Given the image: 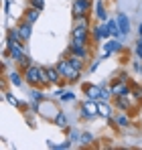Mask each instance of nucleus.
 <instances>
[{"mask_svg": "<svg viewBox=\"0 0 142 150\" xmlns=\"http://www.w3.org/2000/svg\"><path fill=\"white\" fill-rule=\"evenodd\" d=\"M24 81H26L31 87H47L49 85L45 69H41V67H37V65L24 67Z\"/></svg>", "mask_w": 142, "mask_h": 150, "instance_id": "obj_1", "label": "nucleus"}, {"mask_svg": "<svg viewBox=\"0 0 142 150\" xmlns=\"http://www.w3.org/2000/svg\"><path fill=\"white\" fill-rule=\"evenodd\" d=\"M31 108H33V112H37L39 116H43L45 120H49V122H55L57 114L61 112V110H59V108H57L51 100H47V98H45L43 101H33V105H31Z\"/></svg>", "mask_w": 142, "mask_h": 150, "instance_id": "obj_2", "label": "nucleus"}, {"mask_svg": "<svg viewBox=\"0 0 142 150\" xmlns=\"http://www.w3.org/2000/svg\"><path fill=\"white\" fill-rule=\"evenodd\" d=\"M55 67L59 69V73L63 75V79H65L67 83H75V81L81 77V71H79V69H75V67L71 65L67 59H61V61H59Z\"/></svg>", "mask_w": 142, "mask_h": 150, "instance_id": "obj_3", "label": "nucleus"}, {"mask_svg": "<svg viewBox=\"0 0 142 150\" xmlns=\"http://www.w3.org/2000/svg\"><path fill=\"white\" fill-rule=\"evenodd\" d=\"M95 116H99V114H97V101L95 100L83 101L81 108H79V118H81V120H94Z\"/></svg>", "mask_w": 142, "mask_h": 150, "instance_id": "obj_4", "label": "nucleus"}, {"mask_svg": "<svg viewBox=\"0 0 142 150\" xmlns=\"http://www.w3.org/2000/svg\"><path fill=\"white\" fill-rule=\"evenodd\" d=\"M110 91H112V96H114V98H118V96H124V93H132V87L128 85L126 77H118L116 81H112Z\"/></svg>", "mask_w": 142, "mask_h": 150, "instance_id": "obj_5", "label": "nucleus"}, {"mask_svg": "<svg viewBox=\"0 0 142 150\" xmlns=\"http://www.w3.org/2000/svg\"><path fill=\"white\" fill-rule=\"evenodd\" d=\"M89 8H92V0H75V2H73V16H75V18L87 16Z\"/></svg>", "mask_w": 142, "mask_h": 150, "instance_id": "obj_6", "label": "nucleus"}, {"mask_svg": "<svg viewBox=\"0 0 142 150\" xmlns=\"http://www.w3.org/2000/svg\"><path fill=\"white\" fill-rule=\"evenodd\" d=\"M83 93L87 96V100H102V87H97L94 83H85L83 85Z\"/></svg>", "mask_w": 142, "mask_h": 150, "instance_id": "obj_7", "label": "nucleus"}, {"mask_svg": "<svg viewBox=\"0 0 142 150\" xmlns=\"http://www.w3.org/2000/svg\"><path fill=\"white\" fill-rule=\"evenodd\" d=\"M122 49H124V47H122V43H120L118 39H114V37H112V39L104 45V57H110L112 53H118V51H122Z\"/></svg>", "mask_w": 142, "mask_h": 150, "instance_id": "obj_8", "label": "nucleus"}, {"mask_svg": "<svg viewBox=\"0 0 142 150\" xmlns=\"http://www.w3.org/2000/svg\"><path fill=\"white\" fill-rule=\"evenodd\" d=\"M45 73H47V79H49V83H51V85H59V83H61V77H63V75L59 73V69H57V67H47V69H45Z\"/></svg>", "mask_w": 142, "mask_h": 150, "instance_id": "obj_9", "label": "nucleus"}, {"mask_svg": "<svg viewBox=\"0 0 142 150\" xmlns=\"http://www.w3.org/2000/svg\"><path fill=\"white\" fill-rule=\"evenodd\" d=\"M92 37H94L95 41H99V39H108V37H112V35H110L108 25H97L94 30H92Z\"/></svg>", "mask_w": 142, "mask_h": 150, "instance_id": "obj_10", "label": "nucleus"}, {"mask_svg": "<svg viewBox=\"0 0 142 150\" xmlns=\"http://www.w3.org/2000/svg\"><path fill=\"white\" fill-rule=\"evenodd\" d=\"M97 114H99L102 118H106V120L112 118V108H110V103L106 100H97Z\"/></svg>", "mask_w": 142, "mask_h": 150, "instance_id": "obj_11", "label": "nucleus"}, {"mask_svg": "<svg viewBox=\"0 0 142 150\" xmlns=\"http://www.w3.org/2000/svg\"><path fill=\"white\" fill-rule=\"evenodd\" d=\"M18 28V35H21V39H23L24 43L26 41H31V35H33V28H31V23H26V21H23L21 25L16 26Z\"/></svg>", "mask_w": 142, "mask_h": 150, "instance_id": "obj_12", "label": "nucleus"}, {"mask_svg": "<svg viewBox=\"0 0 142 150\" xmlns=\"http://www.w3.org/2000/svg\"><path fill=\"white\" fill-rule=\"evenodd\" d=\"M118 26H120V35H122V37H126V35L130 33V18H128L124 12L118 16Z\"/></svg>", "mask_w": 142, "mask_h": 150, "instance_id": "obj_13", "label": "nucleus"}, {"mask_svg": "<svg viewBox=\"0 0 142 150\" xmlns=\"http://www.w3.org/2000/svg\"><path fill=\"white\" fill-rule=\"evenodd\" d=\"M4 100L8 101L10 105H14V108H18V110H23V112H26V108H28V103H24V101L16 100L12 93H6V91H4Z\"/></svg>", "mask_w": 142, "mask_h": 150, "instance_id": "obj_14", "label": "nucleus"}, {"mask_svg": "<svg viewBox=\"0 0 142 150\" xmlns=\"http://www.w3.org/2000/svg\"><path fill=\"white\" fill-rule=\"evenodd\" d=\"M67 61H69L75 69H79V71H81V69H83V65H85V59H81V57H79V55H75V53H69Z\"/></svg>", "mask_w": 142, "mask_h": 150, "instance_id": "obj_15", "label": "nucleus"}, {"mask_svg": "<svg viewBox=\"0 0 142 150\" xmlns=\"http://www.w3.org/2000/svg\"><path fill=\"white\" fill-rule=\"evenodd\" d=\"M106 25H108V28H110V35H112L114 39H118V37H122V35H120V26H118V21H114V18H110V21H106Z\"/></svg>", "mask_w": 142, "mask_h": 150, "instance_id": "obj_16", "label": "nucleus"}, {"mask_svg": "<svg viewBox=\"0 0 142 150\" xmlns=\"http://www.w3.org/2000/svg\"><path fill=\"white\" fill-rule=\"evenodd\" d=\"M116 105L122 108V110H130V93L118 96V98H116Z\"/></svg>", "mask_w": 142, "mask_h": 150, "instance_id": "obj_17", "label": "nucleus"}, {"mask_svg": "<svg viewBox=\"0 0 142 150\" xmlns=\"http://www.w3.org/2000/svg\"><path fill=\"white\" fill-rule=\"evenodd\" d=\"M39 12H41V10H39V8H35V6H31V8H28V10H26V14H24V21H26V23H31V25H33V23H35V21H37V18H39Z\"/></svg>", "mask_w": 142, "mask_h": 150, "instance_id": "obj_18", "label": "nucleus"}, {"mask_svg": "<svg viewBox=\"0 0 142 150\" xmlns=\"http://www.w3.org/2000/svg\"><path fill=\"white\" fill-rule=\"evenodd\" d=\"M53 124L57 126V128H63V130H65V128H67V116H65V114H63V112H59V114H57V118H55V122H53Z\"/></svg>", "mask_w": 142, "mask_h": 150, "instance_id": "obj_19", "label": "nucleus"}, {"mask_svg": "<svg viewBox=\"0 0 142 150\" xmlns=\"http://www.w3.org/2000/svg\"><path fill=\"white\" fill-rule=\"evenodd\" d=\"M95 16H97L99 21H108V12H106V8H104V4H102V2H97V4H95Z\"/></svg>", "mask_w": 142, "mask_h": 150, "instance_id": "obj_20", "label": "nucleus"}, {"mask_svg": "<svg viewBox=\"0 0 142 150\" xmlns=\"http://www.w3.org/2000/svg\"><path fill=\"white\" fill-rule=\"evenodd\" d=\"M31 98H33V101H43L45 100V93L41 91V87H33L31 89Z\"/></svg>", "mask_w": 142, "mask_h": 150, "instance_id": "obj_21", "label": "nucleus"}, {"mask_svg": "<svg viewBox=\"0 0 142 150\" xmlns=\"http://www.w3.org/2000/svg\"><path fill=\"white\" fill-rule=\"evenodd\" d=\"M23 77H24V75L16 73V71H12V73L8 75V81H10V83H12V85H16V87H18V85H21V83H23Z\"/></svg>", "mask_w": 142, "mask_h": 150, "instance_id": "obj_22", "label": "nucleus"}, {"mask_svg": "<svg viewBox=\"0 0 142 150\" xmlns=\"http://www.w3.org/2000/svg\"><path fill=\"white\" fill-rule=\"evenodd\" d=\"M79 142H81L83 146H92V144H94V134H89V132L81 134V136H79Z\"/></svg>", "mask_w": 142, "mask_h": 150, "instance_id": "obj_23", "label": "nucleus"}, {"mask_svg": "<svg viewBox=\"0 0 142 150\" xmlns=\"http://www.w3.org/2000/svg\"><path fill=\"white\" fill-rule=\"evenodd\" d=\"M57 96H59L63 101H73V100H75V93H73V91H63V89H59Z\"/></svg>", "mask_w": 142, "mask_h": 150, "instance_id": "obj_24", "label": "nucleus"}, {"mask_svg": "<svg viewBox=\"0 0 142 150\" xmlns=\"http://www.w3.org/2000/svg\"><path fill=\"white\" fill-rule=\"evenodd\" d=\"M116 124H118L120 128H126V126H128V118H126V116H118V118H116Z\"/></svg>", "mask_w": 142, "mask_h": 150, "instance_id": "obj_25", "label": "nucleus"}, {"mask_svg": "<svg viewBox=\"0 0 142 150\" xmlns=\"http://www.w3.org/2000/svg\"><path fill=\"white\" fill-rule=\"evenodd\" d=\"M110 98H114V96H112V91H110V89H108V87H102V100H110Z\"/></svg>", "mask_w": 142, "mask_h": 150, "instance_id": "obj_26", "label": "nucleus"}, {"mask_svg": "<svg viewBox=\"0 0 142 150\" xmlns=\"http://www.w3.org/2000/svg\"><path fill=\"white\" fill-rule=\"evenodd\" d=\"M132 93H134V98L142 100V87L140 85H134V87H132Z\"/></svg>", "mask_w": 142, "mask_h": 150, "instance_id": "obj_27", "label": "nucleus"}, {"mask_svg": "<svg viewBox=\"0 0 142 150\" xmlns=\"http://www.w3.org/2000/svg\"><path fill=\"white\" fill-rule=\"evenodd\" d=\"M31 6L39 8V10H43V6H45V0H31Z\"/></svg>", "mask_w": 142, "mask_h": 150, "instance_id": "obj_28", "label": "nucleus"}, {"mask_svg": "<svg viewBox=\"0 0 142 150\" xmlns=\"http://www.w3.org/2000/svg\"><path fill=\"white\" fill-rule=\"evenodd\" d=\"M136 55H138V59L142 61V37H140V41L136 43Z\"/></svg>", "mask_w": 142, "mask_h": 150, "instance_id": "obj_29", "label": "nucleus"}, {"mask_svg": "<svg viewBox=\"0 0 142 150\" xmlns=\"http://www.w3.org/2000/svg\"><path fill=\"white\" fill-rule=\"evenodd\" d=\"M97 67H99V61H97V59L89 63V71H92V73H94V71H95V69H97Z\"/></svg>", "mask_w": 142, "mask_h": 150, "instance_id": "obj_30", "label": "nucleus"}, {"mask_svg": "<svg viewBox=\"0 0 142 150\" xmlns=\"http://www.w3.org/2000/svg\"><path fill=\"white\" fill-rule=\"evenodd\" d=\"M75 138H79V132H77V130L71 132V140H75Z\"/></svg>", "mask_w": 142, "mask_h": 150, "instance_id": "obj_31", "label": "nucleus"}, {"mask_svg": "<svg viewBox=\"0 0 142 150\" xmlns=\"http://www.w3.org/2000/svg\"><path fill=\"white\" fill-rule=\"evenodd\" d=\"M134 69H136V71H142V63H140V61H138V63H134Z\"/></svg>", "mask_w": 142, "mask_h": 150, "instance_id": "obj_32", "label": "nucleus"}]
</instances>
